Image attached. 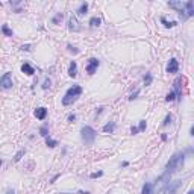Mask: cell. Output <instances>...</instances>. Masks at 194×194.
I'll list each match as a JSON object with an SVG mask.
<instances>
[{"label":"cell","mask_w":194,"mask_h":194,"mask_svg":"<svg viewBox=\"0 0 194 194\" xmlns=\"http://www.w3.org/2000/svg\"><path fill=\"white\" fill-rule=\"evenodd\" d=\"M100 176H103V171H97V173H91L90 174L91 179H96V177H100Z\"/></svg>","instance_id":"obj_25"},{"label":"cell","mask_w":194,"mask_h":194,"mask_svg":"<svg viewBox=\"0 0 194 194\" xmlns=\"http://www.w3.org/2000/svg\"><path fill=\"white\" fill-rule=\"evenodd\" d=\"M182 77H177L176 80H174V96H176V99H181L182 97V90H181V87H182Z\"/></svg>","instance_id":"obj_11"},{"label":"cell","mask_w":194,"mask_h":194,"mask_svg":"<svg viewBox=\"0 0 194 194\" xmlns=\"http://www.w3.org/2000/svg\"><path fill=\"white\" fill-rule=\"evenodd\" d=\"M168 6H170V8H173V9H176L177 12H179V15H181V18H182V20H187V18H188L187 15H185L184 3H182V2H168Z\"/></svg>","instance_id":"obj_5"},{"label":"cell","mask_w":194,"mask_h":194,"mask_svg":"<svg viewBox=\"0 0 194 194\" xmlns=\"http://www.w3.org/2000/svg\"><path fill=\"white\" fill-rule=\"evenodd\" d=\"M21 71H23V73H26L28 76H32V74L35 73V70H34V67H32V65H29L28 62H24L23 65H21Z\"/></svg>","instance_id":"obj_13"},{"label":"cell","mask_w":194,"mask_h":194,"mask_svg":"<svg viewBox=\"0 0 194 194\" xmlns=\"http://www.w3.org/2000/svg\"><path fill=\"white\" fill-rule=\"evenodd\" d=\"M0 6H2V3H0Z\"/></svg>","instance_id":"obj_41"},{"label":"cell","mask_w":194,"mask_h":194,"mask_svg":"<svg viewBox=\"0 0 194 194\" xmlns=\"http://www.w3.org/2000/svg\"><path fill=\"white\" fill-rule=\"evenodd\" d=\"M171 118H173V117H171V114H168V115L165 117V120H164L162 125H164V126H168V123H171Z\"/></svg>","instance_id":"obj_26"},{"label":"cell","mask_w":194,"mask_h":194,"mask_svg":"<svg viewBox=\"0 0 194 194\" xmlns=\"http://www.w3.org/2000/svg\"><path fill=\"white\" fill-rule=\"evenodd\" d=\"M152 80H153L152 74H150V73H147V74L144 76V85H150V84H152Z\"/></svg>","instance_id":"obj_22"},{"label":"cell","mask_w":194,"mask_h":194,"mask_svg":"<svg viewBox=\"0 0 194 194\" xmlns=\"http://www.w3.org/2000/svg\"><path fill=\"white\" fill-rule=\"evenodd\" d=\"M64 194H68V193H64Z\"/></svg>","instance_id":"obj_40"},{"label":"cell","mask_w":194,"mask_h":194,"mask_svg":"<svg viewBox=\"0 0 194 194\" xmlns=\"http://www.w3.org/2000/svg\"><path fill=\"white\" fill-rule=\"evenodd\" d=\"M87 11H88V3H82L77 9V15H85Z\"/></svg>","instance_id":"obj_17"},{"label":"cell","mask_w":194,"mask_h":194,"mask_svg":"<svg viewBox=\"0 0 194 194\" xmlns=\"http://www.w3.org/2000/svg\"><path fill=\"white\" fill-rule=\"evenodd\" d=\"M177 70H179V62L174 58H171L168 65H167V73H177Z\"/></svg>","instance_id":"obj_8"},{"label":"cell","mask_w":194,"mask_h":194,"mask_svg":"<svg viewBox=\"0 0 194 194\" xmlns=\"http://www.w3.org/2000/svg\"><path fill=\"white\" fill-rule=\"evenodd\" d=\"M2 162H3V161H2V159H0V165H2Z\"/></svg>","instance_id":"obj_39"},{"label":"cell","mask_w":194,"mask_h":194,"mask_svg":"<svg viewBox=\"0 0 194 194\" xmlns=\"http://www.w3.org/2000/svg\"><path fill=\"white\" fill-rule=\"evenodd\" d=\"M80 94H82V88H80L79 85H74V87L68 88L67 93H65V96H64V99H62V105H65V106L71 105Z\"/></svg>","instance_id":"obj_2"},{"label":"cell","mask_w":194,"mask_h":194,"mask_svg":"<svg viewBox=\"0 0 194 194\" xmlns=\"http://www.w3.org/2000/svg\"><path fill=\"white\" fill-rule=\"evenodd\" d=\"M62 17H64V15H62L61 12H58V14L55 15V17H53V20H52V21H53V24H58V23H59V21H61V20H62Z\"/></svg>","instance_id":"obj_23"},{"label":"cell","mask_w":194,"mask_h":194,"mask_svg":"<svg viewBox=\"0 0 194 194\" xmlns=\"http://www.w3.org/2000/svg\"><path fill=\"white\" fill-rule=\"evenodd\" d=\"M68 29L71 30V32H79L80 30V26H79L77 20L74 18V17H70V20H68Z\"/></svg>","instance_id":"obj_10"},{"label":"cell","mask_w":194,"mask_h":194,"mask_svg":"<svg viewBox=\"0 0 194 194\" xmlns=\"http://www.w3.org/2000/svg\"><path fill=\"white\" fill-rule=\"evenodd\" d=\"M35 117L38 118V120H44V118L47 117V109L46 108H36L35 109Z\"/></svg>","instance_id":"obj_12"},{"label":"cell","mask_w":194,"mask_h":194,"mask_svg":"<svg viewBox=\"0 0 194 194\" xmlns=\"http://www.w3.org/2000/svg\"><path fill=\"white\" fill-rule=\"evenodd\" d=\"M12 87V74L11 73H5L2 77H0V88L2 90H9Z\"/></svg>","instance_id":"obj_4"},{"label":"cell","mask_w":194,"mask_h":194,"mask_svg":"<svg viewBox=\"0 0 194 194\" xmlns=\"http://www.w3.org/2000/svg\"><path fill=\"white\" fill-rule=\"evenodd\" d=\"M2 32H3L6 36H12V30L8 28V24H3V26H2Z\"/></svg>","instance_id":"obj_20"},{"label":"cell","mask_w":194,"mask_h":194,"mask_svg":"<svg viewBox=\"0 0 194 194\" xmlns=\"http://www.w3.org/2000/svg\"><path fill=\"white\" fill-rule=\"evenodd\" d=\"M99 59H96V58H91L90 61H88V65H87V73L88 74H94L96 73V70H97V67H99Z\"/></svg>","instance_id":"obj_7"},{"label":"cell","mask_w":194,"mask_h":194,"mask_svg":"<svg viewBox=\"0 0 194 194\" xmlns=\"http://www.w3.org/2000/svg\"><path fill=\"white\" fill-rule=\"evenodd\" d=\"M100 23H102V20L99 17H93L90 20V26H91V28H96V26H99Z\"/></svg>","instance_id":"obj_18"},{"label":"cell","mask_w":194,"mask_h":194,"mask_svg":"<svg viewBox=\"0 0 194 194\" xmlns=\"http://www.w3.org/2000/svg\"><path fill=\"white\" fill-rule=\"evenodd\" d=\"M184 11H185V15L187 17H193L194 15V3L191 2V0H188L187 3H184Z\"/></svg>","instance_id":"obj_9"},{"label":"cell","mask_w":194,"mask_h":194,"mask_svg":"<svg viewBox=\"0 0 194 194\" xmlns=\"http://www.w3.org/2000/svg\"><path fill=\"white\" fill-rule=\"evenodd\" d=\"M185 162V155L184 153H176L170 158V161L167 162L165 168H167V173H173V171H179L182 167H184Z\"/></svg>","instance_id":"obj_1"},{"label":"cell","mask_w":194,"mask_h":194,"mask_svg":"<svg viewBox=\"0 0 194 194\" xmlns=\"http://www.w3.org/2000/svg\"><path fill=\"white\" fill-rule=\"evenodd\" d=\"M6 194H15V193H14V190H8V191H6Z\"/></svg>","instance_id":"obj_36"},{"label":"cell","mask_w":194,"mask_h":194,"mask_svg":"<svg viewBox=\"0 0 194 194\" xmlns=\"http://www.w3.org/2000/svg\"><path fill=\"white\" fill-rule=\"evenodd\" d=\"M115 129V123H108V125L103 126V132L105 133H112Z\"/></svg>","instance_id":"obj_16"},{"label":"cell","mask_w":194,"mask_h":194,"mask_svg":"<svg viewBox=\"0 0 194 194\" xmlns=\"http://www.w3.org/2000/svg\"><path fill=\"white\" fill-rule=\"evenodd\" d=\"M131 132H132V133H133V135H135V133H137V132H138V127H135V126H133V127H132V129H131Z\"/></svg>","instance_id":"obj_34"},{"label":"cell","mask_w":194,"mask_h":194,"mask_svg":"<svg viewBox=\"0 0 194 194\" xmlns=\"http://www.w3.org/2000/svg\"><path fill=\"white\" fill-rule=\"evenodd\" d=\"M138 94H139V90H137V91H135V93H133V94H132L131 97H129V99H131V100H133V99H135V97H137Z\"/></svg>","instance_id":"obj_33"},{"label":"cell","mask_w":194,"mask_h":194,"mask_svg":"<svg viewBox=\"0 0 194 194\" xmlns=\"http://www.w3.org/2000/svg\"><path fill=\"white\" fill-rule=\"evenodd\" d=\"M68 50L71 52V53H74V55H76V53H79V50H77L76 47H73V46H70V44H68Z\"/></svg>","instance_id":"obj_30"},{"label":"cell","mask_w":194,"mask_h":194,"mask_svg":"<svg viewBox=\"0 0 194 194\" xmlns=\"http://www.w3.org/2000/svg\"><path fill=\"white\" fill-rule=\"evenodd\" d=\"M179 185H181V181L168 182V184H167V187L164 188L162 194H176V190H177V187H179Z\"/></svg>","instance_id":"obj_6"},{"label":"cell","mask_w":194,"mask_h":194,"mask_svg":"<svg viewBox=\"0 0 194 194\" xmlns=\"http://www.w3.org/2000/svg\"><path fill=\"white\" fill-rule=\"evenodd\" d=\"M79 194H90V193H87V191H79Z\"/></svg>","instance_id":"obj_37"},{"label":"cell","mask_w":194,"mask_h":194,"mask_svg":"<svg viewBox=\"0 0 194 194\" xmlns=\"http://www.w3.org/2000/svg\"><path fill=\"white\" fill-rule=\"evenodd\" d=\"M74 120H76V115H74V114H70V115H68V121L73 123Z\"/></svg>","instance_id":"obj_32"},{"label":"cell","mask_w":194,"mask_h":194,"mask_svg":"<svg viewBox=\"0 0 194 194\" xmlns=\"http://www.w3.org/2000/svg\"><path fill=\"white\" fill-rule=\"evenodd\" d=\"M76 74H77V64L73 61L71 64H70V67H68V76L70 77H76Z\"/></svg>","instance_id":"obj_14"},{"label":"cell","mask_w":194,"mask_h":194,"mask_svg":"<svg viewBox=\"0 0 194 194\" xmlns=\"http://www.w3.org/2000/svg\"><path fill=\"white\" fill-rule=\"evenodd\" d=\"M40 133L42 137H47V126H42L41 129H40Z\"/></svg>","instance_id":"obj_28"},{"label":"cell","mask_w":194,"mask_h":194,"mask_svg":"<svg viewBox=\"0 0 194 194\" xmlns=\"http://www.w3.org/2000/svg\"><path fill=\"white\" fill-rule=\"evenodd\" d=\"M21 50H30V46H23V47H21Z\"/></svg>","instance_id":"obj_35"},{"label":"cell","mask_w":194,"mask_h":194,"mask_svg":"<svg viewBox=\"0 0 194 194\" xmlns=\"http://www.w3.org/2000/svg\"><path fill=\"white\" fill-rule=\"evenodd\" d=\"M26 152H24V150H20V152L17 153V155H15V158H14V161H20L21 159V156H23Z\"/></svg>","instance_id":"obj_27"},{"label":"cell","mask_w":194,"mask_h":194,"mask_svg":"<svg viewBox=\"0 0 194 194\" xmlns=\"http://www.w3.org/2000/svg\"><path fill=\"white\" fill-rule=\"evenodd\" d=\"M152 193H153V187H152V184L146 182V184L143 185V191H141V194H152Z\"/></svg>","instance_id":"obj_15"},{"label":"cell","mask_w":194,"mask_h":194,"mask_svg":"<svg viewBox=\"0 0 194 194\" xmlns=\"http://www.w3.org/2000/svg\"><path fill=\"white\" fill-rule=\"evenodd\" d=\"M188 194H194V191H193V190H190V191H188Z\"/></svg>","instance_id":"obj_38"},{"label":"cell","mask_w":194,"mask_h":194,"mask_svg":"<svg viewBox=\"0 0 194 194\" xmlns=\"http://www.w3.org/2000/svg\"><path fill=\"white\" fill-rule=\"evenodd\" d=\"M165 100H167V102H173V100H176V96H174V93H170V94H167Z\"/></svg>","instance_id":"obj_24"},{"label":"cell","mask_w":194,"mask_h":194,"mask_svg":"<svg viewBox=\"0 0 194 194\" xmlns=\"http://www.w3.org/2000/svg\"><path fill=\"white\" fill-rule=\"evenodd\" d=\"M80 133H82V139H84V143L85 144H88L91 146L94 143V139H96V131L91 126H84L82 127V131H80Z\"/></svg>","instance_id":"obj_3"},{"label":"cell","mask_w":194,"mask_h":194,"mask_svg":"<svg viewBox=\"0 0 194 194\" xmlns=\"http://www.w3.org/2000/svg\"><path fill=\"white\" fill-rule=\"evenodd\" d=\"M146 129V120H141L139 121V126H138V131H144Z\"/></svg>","instance_id":"obj_29"},{"label":"cell","mask_w":194,"mask_h":194,"mask_svg":"<svg viewBox=\"0 0 194 194\" xmlns=\"http://www.w3.org/2000/svg\"><path fill=\"white\" fill-rule=\"evenodd\" d=\"M46 143H47L49 147H56L58 146V141L56 139H52V138H46Z\"/></svg>","instance_id":"obj_21"},{"label":"cell","mask_w":194,"mask_h":194,"mask_svg":"<svg viewBox=\"0 0 194 194\" xmlns=\"http://www.w3.org/2000/svg\"><path fill=\"white\" fill-rule=\"evenodd\" d=\"M161 21H162V24L165 26V28H173V26H176V21H167L165 17L161 18Z\"/></svg>","instance_id":"obj_19"},{"label":"cell","mask_w":194,"mask_h":194,"mask_svg":"<svg viewBox=\"0 0 194 194\" xmlns=\"http://www.w3.org/2000/svg\"><path fill=\"white\" fill-rule=\"evenodd\" d=\"M49 87H50V79H46V80H44V85H42V88L47 90Z\"/></svg>","instance_id":"obj_31"}]
</instances>
